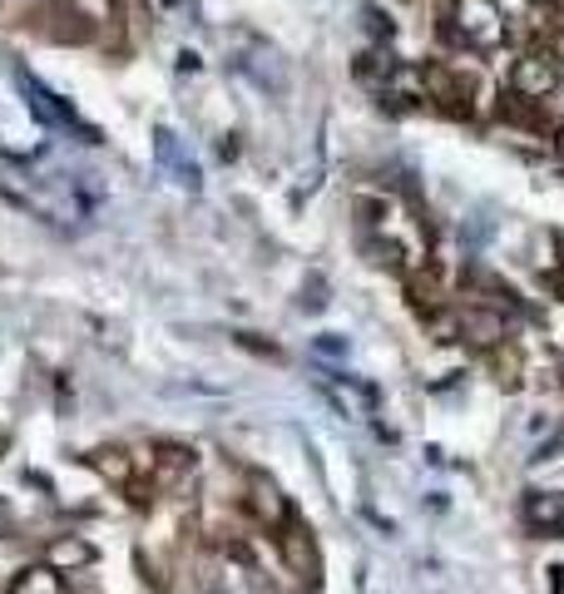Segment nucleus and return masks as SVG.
Listing matches in <instances>:
<instances>
[{"mask_svg":"<svg viewBox=\"0 0 564 594\" xmlns=\"http://www.w3.org/2000/svg\"><path fill=\"white\" fill-rule=\"evenodd\" d=\"M21 25L45 45H89L95 40V15L75 0H35L25 5Z\"/></svg>","mask_w":564,"mask_h":594,"instance_id":"nucleus-1","label":"nucleus"},{"mask_svg":"<svg viewBox=\"0 0 564 594\" xmlns=\"http://www.w3.org/2000/svg\"><path fill=\"white\" fill-rule=\"evenodd\" d=\"M15 85L25 89V105H31V114L40 119V124H50V130H60V134H70V140H80V144H99V130H89L85 119L75 114V109L64 105L55 89H45L40 80L31 75V70H15Z\"/></svg>","mask_w":564,"mask_h":594,"instance_id":"nucleus-2","label":"nucleus"},{"mask_svg":"<svg viewBox=\"0 0 564 594\" xmlns=\"http://www.w3.org/2000/svg\"><path fill=\"white\" fill-rule=\"evenodd\" d=\"M451 31L470 50H501L505 45V15L495 0H456L451 5Z\"/></svg>","mask_w":564,"mask_h":594,"instance_id":"nucleus-3","label":"nucleus"},{"mask_svg":"<svg viewBox=\"0 0 564 594\" xmlns=\"http://www.w3.org/2000/svg\"><path fill=\"white\" fill-rule=\"evenodd\" d=\"M283 560H288V570L298 574L302 584H317L322 580L317 541H312V530L298 525V520H288V525H283Z\"/></svg>","mask_w":564,"mask_h":594,"instance_id":"nucleus-4","label":"nucleus"},{"mask_svg":"<svg viewBox=\"0 0 564 594\" xmlns=\"http://www.w3.org/2000/svg\"><path fill=\"white\" fill-rule=\"evenodd\" d=\"M238 40H243V60H238V65H243L248 75H253L263 89H273V95H283V89H288V65L277 60V50H273V45H263V40H257V35H238Z\"/></svg>","mask_w":564,"mask_h":594,"instance_id":"nucleus-5","label":"nucleus"},{"mask_svg":"<svg viewBox=\"0 0 564 594\" xmlns=\"http://www.w3.org/2000/svg\"><path fill=\"white\" fill-rule=\"evenodd\" d=\"M154 154H159V169H164V173H173V179H179L189 194H199V189H203V173H199V163H193V154L183 149L179 134L159 124V130H154Z\"/></svg>","mask_w":564,"mask_h":594,"instance_id":"nucleus-6","label":"nucleus"},{"mask_svg":"<svg viewBox=\"0 0 564 594\" xmlns=\"http://www.w3.org/2000/svg\"><path fill=\"white\" fill-rule=\"evenodd\" d=\"M554 85H560V75H554V60H544V54H525V60H515L511 89L520 99H544V95H554Z\"/></svg>","mask_w":564,"mask_h":594,"instance_id":"nucleus-7","label":"nucleus"},{"mask_svg":"<svg viewBox=\"0 0 564 594\" xmlns=\"http://www.w3.org/2000/svg\"><path fill=\"white\" fill-rule=\"evenodd\" d=\"M525 520L540 535L564 541V490H525Z\"/></svg>","mask_w":564,"mask_h":594,"instance_id":"nucleus-8","label":"nucleus"},{"mask_svg":"<svg viewBox=\"0 0 564 594\" xmlns=\"http://www.w3.org/2000/svg\"><path fill=\"white\" fill-rule=\"evenodd\" d=\"M460 337L476 347H495L505 337V313H495V307H466V313L456 317Z\"/></svg>","mask_w":564,"mask_h":594,"instance_id":"nucleus-9","label":"nucleus"},{"mask_svg":"<svg viewBox=\"0 0 564 594\" xmlns=\"http://www.w3.org/2000/svg\"><path fill=\"white\" fill-rule=\"evenodd\" d=\"M45 565L60 574H75V570H85V565H95V545H89L85 535H55L50 550H45Z\"/></svg>","mask_w":564,"mask_h":594,"instance_id":"nucleus-10","label":"nucleus"},{"mask_svg":"<svg viewBox=\"0 0 564 594\" xmlns=\"http://www.w3.org/2000/svg\"><path fill=\"white\" fill-rule=\"evenodd\" d=\"M85 461L105 475L109 486H129V481H134V456L119 451V446H99V451H89Z\"/></svg>","mask_w":564,"mask_h":594,"instance_id":"nucleus-11","label":"nucleus"},{"mask_svg":"<svg viewBox=\"0 0 564 594\" xmlns=\"http://www.w3.org/2000/svg\"><path fill=\"white\" fill-rule=\"evenodd\" d=\"M11 594H64V580H60V570H50V565H25V570L11 580Z\"/></svg>","mask_w":564,"mask_h":594,"instance_id":"nucleus-12","label":"nucleus"},{"mask_svg":"<svg viewBox=\"0 0 564 594\" xmlns=\"http://www.w3.org/2000/svg\"><path fill=\"white\" fill-rule=\"evenodd\" d=\"M253 510L263 525H288V506H283V496H277L273 481H263V475H253Z\"/></svg>","mask_w":564,"mask_h":594,"instance_id":"nucleus-13","label":"nucleus"},{"mask_svg":"<svg viewBox=\"0 0 564 594\" xmlns=\"http://www.w3.org/2000/svg\"><path fill=\"white\" fill-rule=\"evenodd\" d=\"M154 456H159L154 465H159V481H164V486L193 471V451H189V446H154Z\"/></svg>","mask_w":564,"mask_h":594,"instance_id":"nucleus-14","label":"nucleus"},{"mask_svg":"<svg viewBox=\"0 0 564 594\" xmlns=\"http://www.w3.org/2000/svg\"><path fill=\"white\" fill-rule=\"evenodd\" d=\"M312 347H317V356H347V352H351V342H347L341 332H322Z\"/></svg>","mask_w":564,"mask_h":594,"instance_id":"nucleus-15","label":"nucleus"},{"mask_svg":"<svg viewBox=\"0 0 564 594\" xmlns=\"http://www.w3.org/2000/svg\"><path fill=\"white\" fill-rule=\"evenodd\" d=\"M362 21H367V31H372L376 40H392V35H396V25L386 21L382 11H372V5H367V11H362Z\"/></svg>","mask_w":564,"mask_h":594,"instance_id":"nucleus-16","label":"nucleus"},{"mask_svg":"<svg viewBox=\"0 0 564 594\" xmlns=\"http://www.w3.org/2000/svg\"><path fill=\"white\" fill-rule=\"evenodd\" d=\"M322 292H327V288H322V278H312L308 282V298H302V307H308V313H322V307H327V298H322Z\"/></svg>","mask_w":564,"mask_h":594,"instance_id":"nucleus-17","label":"nucleus"},{"mask_svg":"<svg viewBox=\"0 0 564 594\" xmlns=\"http://www.w3.org/2000/svg\"><path fill=\"white\" fill-rule=\"evenodd\" d=\"M238 347H248V352H263V356H277V347L273 342H257L253 332H238Z\"/></svg>","mask_w":564,"mask_h":594,"instance_id":"nucleus-18","label":"nucleus"},{"mask_svg":"<svg viewBox=\"0 0 564 594\" xmlns=\"http://www.w3.org/2000/svg\"><path fill=\"white\" fill-rule=\"evenodd\" d=\"M550 60H554V65H564V31L550 35Z\"/></svg>","mask_w":564,"mask_h":594,"instance_id":"nucleus-19","label":"nucleus"},{"mask_svg":"<svg viewBox=\"0 0 564 594\" xmlns=\"http://www.w3.org/2000/svg\"><path fill=\"white\" fill-rule=\"evenodd\" d=\"M554 154H560V159H564V130L554 134Z\"/></svg>","mask_w":564,"mask_h":594,"instance_id":"nucleus-20","label":"nucleus"}]
</instances>
